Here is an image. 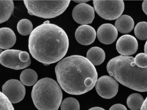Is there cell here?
I'll return each instance as SVG.
<instances>
[{
    "instance_id": "obj_27",
    "label": "cell",
    "mask_w": 147,
    "mask_h": 110,
    "mask_svg": "<svg viewBox=\"0 0 147 110\" xmlns=\"http://www.w3.org/2000/svg\"><path fill=\"white\" fill-rule=\"evenodd\" d=\"M147 1H145L143 2L142 7L143 11L147 15Z\"/></svg>"
},
{
    "instance_id": "obj_20",
    "label": "cell",
    "mask_w": 147,
    "mask_h": 110,
    "mask_svg": "<svg viewBox=\"0 0 147 110\" xmlns=\"http://www.w3.org/2000/svg\"><path fill=\"white\" fill-rule=\"evenodd\" d=\"M17 30L21 35L27 36L30 34L33 31L32 23L27 19H21L17 25Z\"/></svg>"
},
{
    "instance_id": "obj_26",
    "label": "cell",
    "mask_w": 147,
    "mask_h": 110,
    "mask_svg": "<svg viewBox=\"0 0 147 110\" xmlns=\"http://www.w3.org/2000/svg\"><path fill=\"white\" fill-rule=\"evenodd\" d=\"M109 110H127L126 107L121 104H116L113 105Z\"/></svg>"
},
{
    "instance_id": "obj_22",
    "label": "cell",
    "mask_w": 147,
    "mask_h": 110,
    "mask_svg": "<svg viewBox=\"0 0 147 110\" xmlns=\"http://www.w3.org/2000/svg\"><path fill=\"white\" fill-rule=\"evenodd\" d=\"M147 30V22H141L138 23L134 29V33L136 37L140 40H146Z\"/></svg>"
},
{
    "instance_id": "obj_17",
    "label": "cell",
    "mask_w": 147,
    "mask_h": 110,
    "mask_svg": "<svg viewBox=\"0 0 147 110\" xmlns=\"http://www.w3.org/2000/svg\"><path fill=\"white\" fill-rule=\"evenodd\" d=\"M14 9L13 1H0V24L8 20Z\"/></svg>"
},
{
    "instance_id": "obj_31",
    "label": "cell",
    "mask_w": 147,
    "mask_h": 110,
    "mask_svg": "<svg viewBox=\"0 0 147 110\" xmlns=\"http://www.w3.org/2000/svg\"><path fill=\"white\" fill-rule=\"evenodd\" d=\"M147 42H146V44H145V46H144V51H145V54H147Z\"/></svg>"
},
{
    "instance_id": "obj_8",
    "label": "cell",
    "mask_w": 147,
    "mask_h": 110,
    "mask_svg": "<svg viewBox=\"0 0 147 110\" xmlns=\"http://www.w3.org/2000/svg\"><path fill=\"white\" fill-rule=\"evenodd\" d=\"M2 93L11 103H16L22 101L26 95L25 87L18 80L11 79L3 85Z\"/></svg>"
},
{
    "instance_id": "obj_5",
    "label": "cell",
    "mask_w": 147,
    "mask_h": 110,
    "mask_svg": "<svg viewBox=\"0 0 147 110\" xmlns=\"http://www.w3.org/2000/svg\"><path fill=\"white\" fill-rule=\"evenodd\" d=\"M30 15L45 19L56 17L62 14L70 1H24Z\"/></svg>"
},
{
    "instance_id": "obj_10",
    "label": "cell",
    "mask_w": 147,
    "mask_h": 110,
    "mask_svg": "<svg viewBox=\"0 0 147 110\" xmlns=\"http://www.w3.org/2000/svg\"><path fill=\"white\" fill-rule=\"evenodd\" d=\"M94 15V8L86 3L77 5L72 12V16L74 21L82 25L90 24L92 23Z\"/></svg>"
},
{
    "instance_id": "obj_3",
    "label": "cell",
    "mask_w": 147,
    "mask_h": 110,
    "mask_svg": "<svg viewBox=\"0 0 147 110\" xmlns=\"http://www.w3.org/2000/svg\"><path fill=\"white\" fill-rule=\"evenodd\" d=\"M107 70L123 86L138 91H147V68L136 66L133 57L119 56L114 58L107 64Z\"/></svg>"
},
{
    "instance_id": "obj_25",
    "label": "cell",
    "mask_w": 147,
    "mask_h": 110,
    "mask_svg": "<svg viewBox=\"0 0 147 110\" xmlns=\"http://www.w3.org/2000/svg\"><path fill=\"white\" fill-rule=\"evenodd\" d=\"M19 57L20 61L23 62H27L31 60L29 54L25 51H22L20 52L19 55Z\"/></svg>"
},
{
    "instance_id": "obj_6",
    "label": "cell",
    "mask_w": 147,
    "mask_h": 110,
    "mask_svg": "<svg viewBox=\"0 0 147 110\" xmlns=\"http://www.w3.org/2000/svg\"><path fill=\"white\" fill-rule=\"evenodd\" d=\"M94 9L101 18L107 20H114L121 16L124 10L123 1H93Z\"/></svg>"
},
{
    "instance_id": "obj_28",
    "label": "cell",
    "mask_w": 147,
    "mask_h": 110,
    "mask_svg": "<svg viewBox=\"0 0 147 110\" xmlns=\"http://www.w3.org/2000/svg\"><path fill=\"white\" fill-rule=\"evenodd\" d=\"M140 109V110H147V98L143 102Z\"/></svg>"
},
{
    "instance_id": "obj_4",
    "label": "cell",
    "mask_w": 147,
    "mask_h": 110,
    "mask_svg": "<svg viewBox=\"0 0 147 110\" xmlns=\"http://www.w3.org/2000/svg\"><path fill=\"white\" fill-rule=\"evenodd\" d=\"M33 101L39 110H57L62 101L63 93L54 80L46 78L35 84L31 93Z\"/></svg>"
},
{
    "instance_id": "obj_30",
    "label": "cell",
    "mask_w": 147,
    "mask_h": 110,
    "mask_svg": "<svg viewBox=\"0 0 147 110\" xmlns=\"http://www.w3.org/2000/svg\"><path fill=\"white\" fill-rule=\"evenodd\" d=\"M90 1H73L74 2L77 3H86L89 2Z\"/></svg>"
},
{
    "instance_id": "obj_19",
    "label": "cell",
    "mask_w": 147,
    "mask_h": 110,
    "mask_svg": "<svg viewBox=\"0 0 147 110\" xmlns=\"http://www.w3.org/2000/svg\"><path fill=\"white\" fill-rule=\"evenodd\" d=\"M144 101V98L140 94L134 93L128 97L127 103L128 108L131 110H139Z\"/></svg>"
},
{
    "instance_id": "obj_7",
    "label": "cell",
    "mask_w": 147,
    "mask_h": 110,
    "mask_svg": "<svg viewBox=\"0 0 147 110\" xmlns=\"http://www.w3.org/2000/svg\"><path fill=\"white\" fill-rule=\"evenodd\" d=\"M119 84L115 79L110 76H102L97 81L95 89L98 94L104 99L114 97L119 91Z\"/></svg>"
},
{
    "instance_id": "obj_32",
    "label": "cell",
    "mask_w": 147,
    "mask_h": 110,
    "mask_svg": "<svg viewBox=\"0 0 147 110\" xmlns=\"http://www.w3.org/2000/svg\"><path fill=\"white\" fill-rule=\"evenodd\" d=\"M3 52V51L2 49H0V54H1Z\"/></svg>"
},
{
    "instance_id": "obj_2",
    "label": "cell",
    "mask_w": 147,
    "mask_h": 110,
    "mask_svg": "<svg viewBox=\"0 0 147 110\" xmlns=\"http://www.w3.org/2000/svg\"><path fill=\"white\" fill-rule=\"evenodd\" d=\"M58 82L67 93L80 95L92 89L98 80L95 67L86 58L73 55L60 61L55 67Z\"/></svg>"
},
{
    "instance_id": "obj_14",
    "label": "cell",
    "mask_w": 147,
    "mask_h": 110,
    "mask_svg": "<svg viewBox=\"0 0 147 110\" xmlns=\"http://www.w3.org/2000/svg\"><path fill=\"white\" fill-rule=\"evenodd\" d=\"M16 37L14 31L9 28H0V48L7 50L15 44Z\"/></svg>"
},
{
    "instance_id": "obj_13",
    "label": "cell",
    "mask_w": 147,
    "mask_h": 110,
    "mask_svg": "<svg viewBox=\"0 0 147 110\" xmlns=\"http://www.w3.org/2000/svg\"><path fill=\"white\" fill-rule=\"evenodd\" d=\"M96 34L94 28L87 25L80 26L76 30L75 38L77 41L83 45L88 46L94 43Z\"/></svg>"
},
{
    "instance_id": "obj_12",
    "label": "cell",
    "mask_w": 147,
    "mask_h": 110,
    "mask_svg": "<svg viewBox=\"0 0 147 110\" xmlns=\"http://www.w3.org/2000/svg\"><path fill=\"white\" fill-rule=\"evenodd\" d=\"M117 30L111 23H105L98 28L97 32V38L102 44H110L114 43L117 39Z\"/></svg>"
},
{
    "instance_id": "obj_21",
    "label": "cell",
    "mask_w": 147,
    "mask_h": 110,
    "mask_svg": "<svg viewBox=\"0 0 147 110\" xmlns=\"http://www.w3.org/2000/svg\"><path fill=\"white\" fill-rule=\"evenodd\" d=\"M61 110H80V105L77 99L73 97L67 98L61 103Z\"/></svg>"
},
{
    "instance_id": "obj_23",
    "label": "cell",
    "mask_w": 147,
    "mask_h": 110,
    "mask_svg": "<svg viewBox=\"0 0 147 110\" xmlns=\"http://www.w3.org/2000/svg\"><path fill=\"white\" fill-rule=\"evenodd\" d=\"M0 110H14L13 106L6 97L0 91Z\"/></svg>"
},
{
    "instance_id": "obj_24",
    "label": "cell",
    "mask_w": 147,
    "mask_h": 110,
    "mask_svg": "<svg viewBox=\"0 0 147 110\" xmlns=\"http://www.w3.org/2000/svg\"><path fill=\"white\" fill-rule=\"evenodd\" d=\"M135 64L138 67L142 68H147V54L144 53H139L134 58Z\"/></svg>"
},
{
    "instance_id": "obj_29",
    "label": "cell",
    "mask_w": 147,
    "mask_h": 110,
    "mask_svg": "<svg viewBox=\"0 0 147 110\" xmlns=\"http://www.w3.org/2000/svg\"><path fill=\"white\" fill-rule=\"evenodd\" d=\"M88 110H105L104 109L99 107H93L91 108L90 109Z\"/></svg>"
},
{
    "instance_id": "obj_15",
    "label": "cell",
    "mask_w": 147,
    "mask_h": 110,
    "mask_svg": "<svg viewBox=\"0 0 147 110\" xmlns=\"http://www.w3.org/2000/svg\"><path fill=\"white\" fill-rule=\"evenodd\" d=\"M134 26V19L127 15H121L115 21V27L117 31L122 34H128L133 30Z\"/></svg>"
},
{
    "instance_id": "obj_11",
    "label": "cell",
    "mask_w": 147,
    "mask_h": 110,
    "mask_svg": "<svg viewBox=\"0 0 147 110\" xmlns=\"http://www.w3.org/2000/svg\"><path fill=\"white\" fill-rule=\"evenodd\" d=\"M138 44L134 36L129 35H123L118 39L116 43V49L122 56H129L137 52Z\"/></svg>"
},
{
    "instance_id": "obj_9",
    "label": "cell",
    "mask_w": 147,
    "mask_h": 110,
    "mask_svg": "<svg viewBox=\"0 0 147 110\" xmlns=\"http://www.w3.org/2000/svg\"><path fill=\"white\" fill-rule=\"evenodd\" d=\"M21 52L22 51L13 49L3 51L0 54V63L3 66L14 70L25 68L30 66L31 60L26 62L21 61L19 57Z\"/></svg>"
},
{
    "instance_id": "obj_16",
    "label": "cell",
    "mask_w": 147,
    "mask_h": 110,
    "mask_svg": "<svg viewBox=\"0 0 147 110\" xmlns=\"http://www.w3.org/2000/svg\"><path fill=\"white\" fill-rule=\"evenodd\" d=\"M105 57L104 51L102 48L98 47H94L90 48L86 54V58L94 66H98L103 63Z\"/></svg>"
},
{
    "instance_id": "obj_18",
    "label": "cell",
    "mask_w": 147,
    "mask_h": 110,
    "mask_svg": "<svg viewBox=\"0 0 147 110\" xmlns=\"http://www.w3.org/2000/svg\"><path fill=\"white\" fill-rule=\"evenodd\" d=\"M38 76L34 70L31 69H25L21 73V82L26 86H31L35 84L38 80Z\"/></svg>"
},
{
    "instance_id": "obj_1",
    "label": "cell",
    "mask_w": 147,
    "mask_h": 110,
    "mask_svg": "<svg viewBox=\"0 0 147 110\" xmlns=\"http://www.w3.org/2000/svg\"><path fill=\"white\" fill-rule=\"evenodd\" d=\"M69 47L67 35L62 28L47 21L30 34L28 48L32 57L45 65L55 63L66 55Z\"/></svg>"
}]
</instances>
